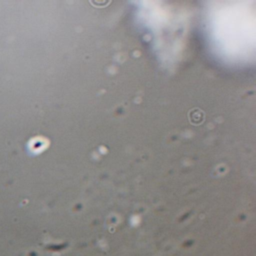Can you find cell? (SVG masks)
I'll return each instance as SVG.
<instances>
[{
  "label": "cell",
  "mask_w": 256,
  "mask_h": 256,
  "mask_svg": "<svg viewBox=\"0 0 256 256\" xmlns=\"http://www.w3.org/2000/svg\"><path fill=\"white\" fill-rule=\"evenodd\" d=\"M188 119L192 125H200L204 122L205 113L202 109L198 107H194L188 112Z\"/></svg>",
  "instance_id": "6da1fadb"
}]
</instances>
